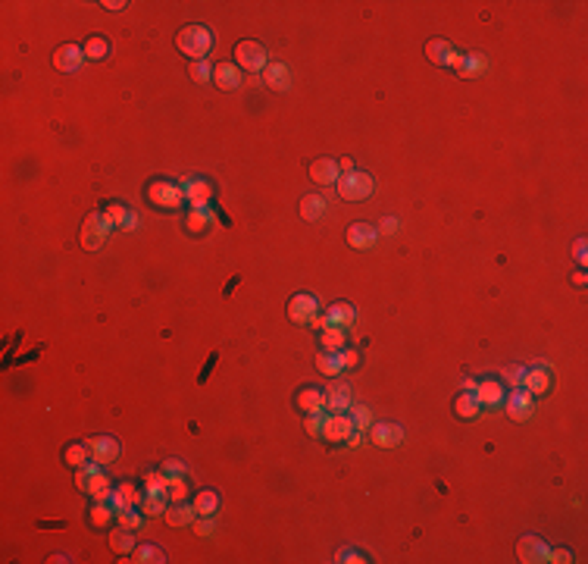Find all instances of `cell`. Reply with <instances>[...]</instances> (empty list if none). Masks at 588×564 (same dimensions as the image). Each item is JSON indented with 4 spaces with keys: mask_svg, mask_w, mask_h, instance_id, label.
<instances>
[{
    "mask_svg": "<svg viewBox=\"0 0 588 564\" xmlns=\"http://www.w3.org/2000/svg\"><path fill=\"white\" fill-rule=\"evenodd\" d=\"M210 44H213V35H210L207 26H185L182 32L176 35V48L182 50L185 57H191V63L203 60L210 54Z\"/></svg>",
    "mask_w": 588,
    "mask_h": 564,
    "instance_id": "1",
    "label": "cell"
},
{
    "mask_svg": "<svg viewBox=\"0 0 588 564\" xmlns=\"http://www.w3.org/2000/svg\"><path fill=\"white\" fill-rule=\"evenodd\" d=\"M335 188H338V195L345 197V201H363V197H369L372 191H376V179L369 176V173H345V176H338V182H335Z\"/></svg>",
    "mask_w": 588,
    "mask_h": 564,
    "instance_id": "2",
    "label": "cell"
},
{
    "mask_svg": "<svg viewBox=\"0 0 588 564\" xmlns=\"http://www.w3.org/2000/svg\"><path fill=\"white\" fill-rule=\"evenodd\" d=\"M266 63H270V54H266L263 44L257 41H238L235 44V66L244 69V72H263Z\"/></svg>",
    "mask_w": 588,
    "mask_h": 564,
    "instance_id": "3",
    "label": "cell"
},
{
    "mask_svg": "<svg viewBox=\"0 0 588 564\" xmlns=\"http://www.w3.org/2000/svg\"><path fill=\"white\" fill-rule=\"evenodd\" d=\"M107 232H113V226L107 223V217H103V213H88L85 223H81V248H85V251H97V248L103 245Z\"/></svg>",
    "mask_w": 588,
    "mask_h": 564,
    "instance_id": "4",
    "label": "cell"
},
{
    "mask_svg": "<svg viewBox=\"0 0 588 564\" xmlns=\"http://www.w3.org/2000/svg\"><path fill=\"white\" fill-rule=\"evenodd\" d=\"M148 197H150V204H156V207H182V201H185V191H182V185H176V182H166V179H156V182H150L148 185Z\"/></svg>",
    "mask_w": 588,
    "mask_h": 564,
    "instance_id": "5",
    "label": "cell"
},
{
    "mask_svg": "<svg viewBox=\"0 0 588 564\" xmlns=\"http://www.w3.org/2000/svg\"><path fill=\"white\" fill-rule=\"evenodd\" d=\"M354 320H357V311H354V304H347V301H338V304H332L329 311L323 313V317H313L310 323L313 327H319V329H325V327H345V329H351L354 327Z\"/></svg>",
    "mask_w": 588,
    "mask_h": 564,
    "instance_id": "6",
    "label": "cell"
},
{
    "mask_svg": "<svg viewBox=\"0 0 588 564\" xmlns=\"http://www.w3.org/2000/svg\"><path fill=\"white\" fill-rule=\"evenodd\" d=\"M354 433V420L351 414H329L325 417V427H323V439L332 442V445H341L347 442V436Z\"/></svg>",
    "mask_w": 588,
    "mask_h": 564,
    "instance_id": "7",
    "label": "cell"
},
{
    "mask_svg": "<svg viewBox=\"0 0 588 564\" xmlns=\"http://www.w3.org/2000/svg\"><path fill=\"white\" fill-rule=\"evenodd\" d=\"M548 549H551V545L545 543V539L529 533V536L520 539V545H516V555H520L523 564H541V561H548Z\"/></svg>",
    "mask_w": 588,
    "mask_h": 564,
    "instance_id": "8",
    "label": "cell"
},
{
    "mask_svg": "<svg viewBox=\"0 0 588 564\" xmlns=\"http://www.w3.org/2000/svg\"><path fill=\"white\" fill-rule=\"evenodd\" d=\"M500 405H507L510 420H529V417H532V395H529L523 386H516L510 395H504Z\"/></svg>",
    "mask_w": 588,
    "mask_h": 564,
    "instance_id": "9",
    "label": "cell"
},
{
    "mask_svg": "<svg viewBox=\"0 0 588 564\" xmlns=\"http://www.w3.org/2000/svg\"><path fill=\"white\" fill-rule=\"evenodd\" d=\"M319 311V301L313 298V295H294V298L288 301V317L294 320V323H310L313 317H316Z\"/></svg>",
    "mask_w": 588,
    "mask_h": 564,
    "instance_id": "10",
    "label": "cell"
},
{
    "mask_svg": "<svg viewBox=\"0 0 588 564\" xmlns=\"http://www.w3.org/2000/svg\"><path fill=\"white\" fill-rule=\"evenodd\" d=\"M325 411L329 414H347L351 411V389L345 382H332L325 389Z\"/></svg>",
    "mask_w": 588,
    "mask_h": 564,
    "instance_id": "11",
    "label": "cell"
},
{
    "mask_svg": "<svg viewBox=\"0 0 588 564\" xmlns=\"http://www.w3.org/2000/svg\"><path fill=\"white\" fill-rule=\"evenodd\" d=\"M88 449H91V458H94L97 464H110V461H116L119 458V451H122V445L116 439H110V436H94V439L88 442Z\"/></svg>",
    "mask_w": 588,
    "mask_h": 564,
    "instance_id": "12",
    "label": "cell"
},
{
    "mask_svg": "<svg viewBox=\"0 0 588 564\" xmlns=\"http://www.w3.org/2000/svg\"><path fill=\"white\" fill-rule=\"evenodd\" d=\"M551 367H545V364H538V367H532V370H526V376H523V382L520 386L526 389L529 395H545L551 389Z\"/></svg>",
    "mask_w": 588,
    "mask_h": 564,
    "instance_id": "13",
    "label": "cell"
},
{
    "mask_svg": "<svg viewBox=\"0 0 588 564\" xmlns=\"http://www.w3.org/2000/svg\"><path fill=\"white\" fill-rule=\"evenodd\" d=\"M366 433H369V442H376L382 449H392V445H398L404 439V429L398 423H372Z\"/></svg>",
    "mask_w": 588,
    "mask_h": 564,
    "instance_id": "14",
    "label": "cell"
},
{
    "mask_svg": "<svg viewBox=\"0 0 588 564\" xmlns=\"http://www.w3.org/2000/svg\"><path fill=\"white\" fill-rule=\"evenodd\" d=\"M141 492H138L135 483H119L113 492H110L107 502L113 505V511H122V508H135V505H141Z\"/></svg>",
    "mask_w": 588,
    "mask_h": 564,
    "instance_id": "15",
    "label": "cell"
},
{
    "mask_svg": "<svg viewBox=\"0 0 588 564\" xmlns=\"http://www.w3.org/2000/svg\"><path fill=\"white\" fill-rule=\"evenodd\" d=\"M81 63H85V50L75 48V44H63V48L54 50V66L60 72H75Z\"/></svg>",
    "mask_w": 588,
    "mask_h": 564,
    "instance_id": "16",
    "label": "cell"
},
{
    "mask_svg": "<svg viewBox=\"0 0 588 564\" xmlns=\"http://www.w3.org/2000/svg\"><path fill=\"white\" fill-rule=\"evenodd\" d=\"M294 405H298L304 414H319V411H325V392H319V389H313V386H304L298 395H294Z\"/></svg>",
    "mask_w": 588,
    "mask_h": 564,
    "instance_id": "17",
    "label": "cell"
},
{
    "mask_svg": "<svg viewBox=\"0 0 588 564\" xmlns=\"http://www.w3.org/2000/svg\"><path fill=\"white\" fill-rule=\"evenodd\" d=\"M338 160H325V157H319V160H313L310 164V179L319 185H335L338 182Z\"/></svg>",
    "mask_w": 588,
    "mask_h": 564,
    "instance_id": "18",
    "label": "cell"
},
{
    "mask_svg": "<svg viewBox=\"0 0 588 564\" xmlns=\"http://www.w3.org/2000/svg\"><path fill=\"white\" fill-rule=\"evenodd\" d=\"M476 398H479L482 408H498L504 401V382H494V380L476 382Z\"/></svg>",
    "mask_w": 588,
    "mask_h": 564,
    "instance_id": "19",
    "label": "cell"
},
{
    "mask_svg": "<svg viewBox=\"0 0 588 564\" xmlns=\"http://www.w3.org/2000/svg\"><path fill=\"white\" fill-rule=\"evenodd\" d=\"M376 238H379V229H372L369 223H354L351 229H347V245L360 248V251L376 245Z\"/></svg>",
    "mask_w": 588,
    "mask_h": 564,
    "instance_id": "20",
    "label": "cell"
},
{
    "mask_svg": "<svg viewBox=\"0 0 588 564\" xmlns=\"http://www.w3.org/2000/svg\"><path fill=\"white\" fill-rule=\"evenodd\" d=\"M263 82L270 85L272 91H288V88H291V72H288V66H285V63H266Z\"/></svg>",
    "mask_w": 588,
    "mask_h": 564,
    "instance_id": "21",
    "label": "cell"
},
{
    "mask_svg": "<svg viewBox=\"0 0 588 564\" xmlns=\"http://www.w3.org/2000/svg\"><path fill=\"white\" fill-rule=\"evenodd\" d=\"M213 82H216L223 91H235L238 85H241V69H238L235 63H219V66L213 69Z\"/></svg>",
    "mask_w": 588,
    "mask_h": 564,
    "instance_id": "22",
    "label": "cell"
},
{
    "mask_svg": "<svg viewBox=\"0 0 588 564\" xmlns=\"http://www.w3.org/2000/svg\"><path fill=\"white\" fill-rule=\"evenodd\" d=\"M482 411L479 398H476V392H460L457 401H454V414L460 417V420H476Z\"/></svg>",
    "mask_w": 588,
    "mask_h": 564,
    "instance_id": "23",
    "label": "cell"
},
{
    "mask_svg": "<svg viewBox=\"0 0 588 564\" xmlns=\"http://www.w3.org/2000/svg\"><path fill=\"white\" fill-rule=\"evenodd\" d=\"M210 220H213V213H210L207 204L191 207L188 217H185V229H188L191 235H203V232H207V226H210Z\"/></svg>",
    "mask_w": 588,
    "mask_h": 564,
    "instance_id": "24",
    "label": "cell"
},
{
    "mask_svg": "<svg viewBox=\"0 0 588 564\" xmlns=\"http://www.w3.org/2000/svg\"><path fill=\"white\" fill-rule=\"evenodd\" d=\"M182 191L191 201V207H201L210 201V185L203 179H182Z\"/></svg>",
    "mask_w": 588,
    "mask_h": 564,
    "instance_id": "25",
    "label": "cell"
},
{
    "mask_svg": "<svg viewBox=\"0 0 588 564\" xmlns=\"http://www.w3.org/2000/svg\"><path fill=\"white\" fill-rule=\"evenodd\" d=\"M194 517H197V511H194V505H188V502H172V508L166 511L170 527H191Z\"/></svg>",
    "mask_w": 588,
    "mask_h": 564,
    "instance_id": "26",
    "label": "cell"
},
{
    "mask_svg": "<svg viewBox=\"0 0 588 564\" xmlns=\"http://www.w3.org/2000/svg\"><path fill=\"white\" fill-rule=\"evenodd\" d=\"M219 505H223V498H219V492H213V489H201L194 496V511H197V517H213L219 511Z\"/></svg>",
    "mask_w": 588,
    "mask_h": 564,
    "instance_id": "27",
    "label": "cell"
},
{
    "mask_svg": "<svg viewBox=\"0 0 588 564\" xmlns=\"http://www.w3.org/2000/svg\"><path fill=\"white\" fill-rule=\"evenodd\" d=\"M85 492H88L94 502H107L110 492H113V486H110L107 474H101V470H94V474L88 476V483H85Z\"/></svg>",
    "mask_w": 588,
    "mask_h": 564,
    "instance_id": "28",
    "label": "cell"
},
{
    "mask_svg": "<svg viewBox=\"0 0 588 564\" xmlns=\"http://www.w3.org/2000/svg\"><path fill=\"white\" fill-rule=\"evenodd\" d=\"M347 342V329L345 327H325L323 333H319V345H323V351H341Z\"/></svg>",
    "mask_w": 588,
    "mask_h": 564,
    "instance_id": "29",
    "label": "cell"
},
{
    "mask_svg": "<svg viewBox=\"0 0 588 564\" xmlns=\"http://www.w3.org/2000/svg\"><path fill=\"white\" fill-rule=\"evenodd\" d=\"M426 57L435 63V66H447V63H451V57H454V48L445 41V38H435V41L426 44Z\"/></svg>",
    "mask_w": 588,
    "mask_h": 564,
    "instance_id": "30",
    "label": "cell"
},
{
    "mask_svg": "<svg viewBox=\"0 0 588 564\" xmlns=\"http://www.w3.org/2000/svg\"><path fill=\"white\" fill-rule=\"evenodd\" d=\"M110 549H113L116 555H132V552H135V536H132V530L119 527V530L110 533Z\"/></svg>",
    "mask_w": 588,
    "mask_h": 564,
    "instance_id": "31",
    "label": "cell"
},
{
    "mask_svg": "<svg viewBox=\"0 0 588 564\" xmlns=\"http://www.w3.org/2000/svg\"><path fill=\"white\" fill-rule=\"evenodd\" d=\"M325 201L319 195H307L304 201H301V217L304 220H310V223H316V220H323L325 217Z\"/></svg>",
    "mask_w": 588,
    "mask_h": 564,
    "instance_id": "32",
    "label": "cell"
},
{
    "mask_svg": "<svg viewBox=\"0 0 588 564\" xmlns=\"http://www.w3.org/2000/svg\"><path fill=\"white\" fill-rule=\"evenodd\" d=\"M166 486H170V476L163 470H148L144 474V492L148 496H166Z\"/></svg>",
    "mask_w": 588,
    "mask_h": 564,
    "instance_id": "33",
    "label": "cell"
},
{
    "mask_svg": "<svg viewBox=\"0 0 588 564\" xmlns=\"http://www.w3.org/2000/svg\"><path fill=\"white\" fill-rule=\"evenodd\" d=\"M116 517V511H113V505L110 502H94L91 505V511H88V521H91V527H110V521Z\"/></svg>",
    "mask_w": 588,
    "mask_h": 564,
    "instance_id": "34",
    "label": "cell"
},
{
    "mask_svg": "<svg viewBox=\"0 0 588 564\" xmlns=\"http://www.w3.org/2000/svg\"><path fill=\"white\" fill-rule=\"evenodd\" d=\"M132 561L138 564H163L166 561V555H163V549H156V545H135V552H132Z\"/></svg>",
    "mask_w": 588,
    "mask_h": 564,
    "instance_id": "35",
    "label": "cell"
},
{
    "mask_svg": "<svg viewBox=\"0 0 588 564\" xmlns=\"http://www.w3.org/2000/svg\"><path fill=\"white\" fill-rule=\"evenodd\" d=\"M63 458H66L69 467H85V464L94 461V458H91V449H88V445H81V442H79V445H69V449L63 451Z\"/></svg>",
    "mask_w": 588,
    "mask_h": 564,
    "instance_id": "36",
    "label": "cell"
},
{
    "mask_svg": "<svg viewBox=\"0 0 588 564\" xmlns=\"http://www.w3.org/2000/svg\"><path fill=\"white\" fill-rule=\"evenodd\" d=\"M316 367H319V373H325V376H338L341 370V360H338V351H323L316 358Z\"/></svg>",
    "mask_w": 588,
    "mask_h": 564,
    "instance_id": "37",
    "label": "cell"
},
{
    "mask_svg": "<svg viewBox=\"0 0 588 564\" xmlns=\"http://www.w3.org/2000/svg\"><path fill=\"white\" fill-rule=\"evenodd\" d=\"M166 508H170V496H148V492H144V498H141V511H144L148 517L166 514Z\"/></svg>",
    "mask_w": 588,
    "mask_h": 564,
    "instance_id": "38",
    "label": "cell"
},
{
    "mask_svg": "<svg viewBox=\"0 0 588 564\" xmlns=\"http://www.w3.org/2000/svg\"><path fill=\"white\" fill-rule=\"evenodd\" d=\"M85 60H103V57L110 54V44H107V38H101V35H94V38H88L85 41Z\"/></svg>",
    "mask_w": 588,
    "mask_h": 564,
    "instance_id": "39",
    "label": "cell"
},
{
    "mask_svg": "<svg viewBox=\"0 0 588 564\" xmlns=\"http://www.w3.org/2000/svg\"><path fill=\"white\" fill-rule=\"evenodd\" d=\"M103 217H107V223L113 226V229H122V223H125V217H129V207L119 204V201H110V204L103 207Z\"/></svg>",
    "mask_w": 588,
    "mask_h": 564,
    "instance_id": "40",
    "label": "cell"
},
{
    "mask_svg": "<svg viewBox=\"0 0 588 564\" xmlns=\"http://www.w3.org/2000/svg\"><path fill=\"white\" fill-rule=\"evenodd\" d=\"M347 414H351V420H354V429H369L372 427V411L366 408V405H351V411H347Z\"/></svg>",
    "mask_w": 588,
    "mask_h": 564,
    "instance_id": "41",
    "label": "cell"
},
{
    "mask_svg": "<svg viewBox=\"0 0 588 564\" xmlns=\"http://www.w3.org/2000/svg\"><path fill=\"white\" fill-rule=\"evenodd\" d=\"M116 521H119V527H125V530H141L144 517L138 514L135 508H122V511H116Z\"/></svg>",
    "mask_w": 588,
    "mask_h": 564,
    "instance_id": "42",
    "label": "cell"
},
{
    "mask_svg": "<svg viewBox=\"0 0 588 564\" xmlns=\"http://www.w3.org/2000/svg\"><path fill=\"white\" fill-rule=\"evenodd\" d=\"M166 496H170V502H185L188 498V483H185V476H170Z\"/></svg>",
    "mask_w": 588,
    "mask_h": 564,
    "instance_id": "43",
    "label": "cell"
},
{
    "mask_svg": "<svg viewBox=\"0 0 588 564\" xmlns=\"http://www.w3.org/2000/svg\"><path fill=\"white\" fill-rule=\"evenodd\" d=\"M482 69H485V57H479V54L467 57V54H463V63H460L457 75H479Z\"/></svg>",
    "mask_w": 588,
    "mask_h": 564,
    "instance_id": "44",
    "label": "cell"
},
{
    "mask_svg": "<svg viewBox=\"0 0 588 564\" xmlns=\"http://www.w3.org/2000/svg\"><path fill=\"white\" fill-rule=\"evenodd\" d=\"M188 72H191V79H194V82H213V66H210L207 60L191 63Z\"/></svg>",
    "mask_w": 588,
    "mask_h": 564,
    "instance_id": "45",
    "label": "cell"
},
{
    "mask_svg": "<svg viewBox=\"0 0 588 564\" xmlns=\"http://www.w3.org/2000/svg\"><path fill=\"white\" fill-rule=\"evenodd\" d=\"M325 417H329L325 411H319V414H307V423H304L307 433L319 439V436H323V427H325Z\"/></svg>",
    "mask_w": 588,
    "mask_h": 564,
    "instance_id": "46",
    "label": "cell"
},
{
    "mask_svg": "<svg viewBox=\"0 0 588 564\" xmlns=\"http://www.w3.org/2000/svg\"><path fill=\"white\" fill-rule=\"evenodd\" d=\"M523 376H526V367H520V364H510L507 370H504V382H507V386H520L523 382Z\"/></svg>",
    "mask_w": 588,
    "mask_h": 564,
    "instance_id": "47",
    "label": "cell"
},
{
    "mask_svg": "<svg viewBox=\"0 0 588 564\" xmlns=\"http://www.w3.org/2000/svg\"><path fill=\"white\" fill-rule=\"evenodd\" d=\"M335 561H341V564H363L366 555H363V552H357V549H341L338 555H335Z\"/></svg>",
    "mask_w": 588,
    "mask_h": 564,
    "instance_id": "48",
    "label": "cell"
},
{
    "mask_svg": "<svg viewBox=\"0 0 588 564\" xmlns=\"http://www.w3.org/2000/svg\"><path fill=\"white\" fill-rule=\"evenodd\" d=\"M191 527H194L197 536H213V530H216V523H213V517H201V521H194Z\"/></svg>",
    "mask_w": 588,
    "mask_h": 564,
    "instance_id": "49",
    "label": "cell"
},
{
    "mask_svg": "<svg viewBox=\"0 0 588 564\" xmlns=\"http://www.w3.org/2000/svg\"><path fill=\"white\" fill-rule=\"evenodd\" d=\"M338 360H341V367L351 370V367H357V364H360V351H354V348H341Z\"/></svg>",
    "mask_w": 588,
    "mask_h": 564,
    "instance_id": "50",
    "label": "cell"
},
{
    "mask_svg": "<svg viewBox=\"0 0 588 564\" xmlns=\"http://www.w3.org/2000/svg\"><path fill=\"white\" fill-rule=\"evenodd\" d=\"M163 474H166V476H185V474H188V467H185L179 458H170V461L163 464Z\"/></svg>",
    "mask_w": 588,
    "mask_h": 564,
    "instance_id": "51",
    "label": "cell"
},
{
    "mask_svg": "<svg viewBox=\"0 0 588 564\" xmlns=\"http://www.w3.org/2000/svg\"><path fill=\"white\" fill-rule=\"evenodd\" d=\"M548 561L567 564V561H573V552H569V549H548Z\"/></svg>",
    "mask_w": 588,
    "mask_h": 564,
    "instance_id": "52",
    "label": "cell"
},
{
    "mask_svg": "<svg viewBox=\"0 0 588 564\" xmlns=\"http://www.w3.org/2000/svg\"><path fill=\"white\" fill-rule=\"evenodd\" d=\"M573 260H576L579 266H585V264H588V257H585V238H579V242L573 245Z\"/></svg>",
    "mask_w": 588,
    "mask_h": 564,
    "instance_id": "53",
    "label": "cell"
},
{
    "mask_svg": "<svg viewBox=\"0 0 588 564\" xmlns=\"http://www.w3.org/2000/svg\"><path fill=\"white\" fill-rule=\"evenodd\" d=\"M398 229H401V223H398V220H394V217H385V220H382V226H379V232H382V235H394V232H398Z\"/></svg>",
    "mask_w": 588,
    "mask_h": 564,
    "instance_id": "54",
    "label": "cell"
},
{
    "mask_svg": "<svg viewBox=\"0 0 588 564\" xmlns=\"http://www.w3.org/2000/svg\"><path fill=\"white\" fill-rule=\"evenodd\" d=\"M101 7H103V10H110V13H122V10L129 7V3H122V0H119V3H116V0H103Z\"/></svg>",
    "mask_w": 588,
    "mask_h": 564,
    "instance_id": "55",
    "label": "cell"
},
{
    "mask_svg": "<svg viewBox=\"0 0 588 564\" xmlns=\"http://www.w3.org/2000/svg\"><path fill=\"white\" fill-rule=\"evenodd\" d=\"M135 226H138V217L129 211V217H125V223H122V232H132V229H135Z\"/></svg>",
    "mask_w": 588,
    "mask_h": 564,
    "instance_id": "56",
    "label": "cell"
},
{
    "mask_svg": "<svg viewBox=\"0 0 588 564\" xmlns=\"http://www.w3.org/2000/svg\"><path fill=\"white\" fill-rule=\"evenodd\" d=\"M338 173H354V164H351V157H345V160H338Z\"/></svg>",
    "mask_w": 588,
    "mask_h": 564,
    "instance_id": "57",
    "label": "cell"
},
{
    "mask_svg": "<svg viewBox=\"0 0 588 564\" xmlns=\"http://www.w3.org/2000/svg\"><path fill=\"white\" fill-rule=\"evenodd\" d=\"M573 282H576V286H579V289H582V286H585V282H588V276H585V270H579V273H576V276H573Z\"/></svg>",
    "mask_w": 588,
    "mask_h": 564,
    "instance_id": "58",
    "label": "cell"
},
{
    "mask_svg": "<svg viewBox=\"0 0 588 564\" xmlns=\"http://www.w3.org/2000/svg\"><path fill=\"white\" fill-rule=\"evenodd\" d=\"M463 392H476V380H463Z\"/></svg>",
    "mask_w": 588,
    "mask_h": 564,
    "instance_id": "59",
    "label": "cell"
}]
</instances>
